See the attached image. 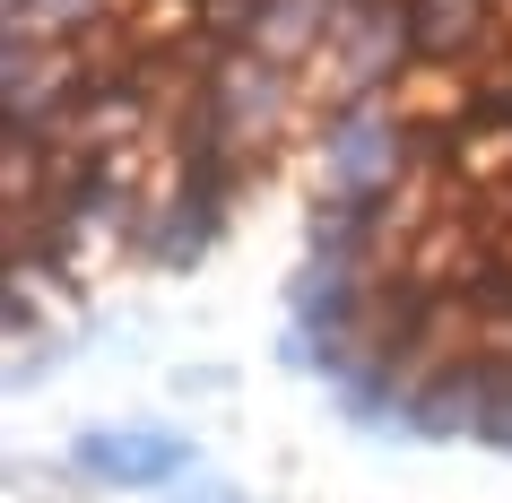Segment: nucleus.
I'll use <instances>...</instances> for the list:
<instances>
[{"label":"nucleus","instance_id":"5","mask_svg":"<svg viewBox=\"0 0 512 503\" xmlns=\"http://www.w3.org/2000/svg\"><path fill=\"white\" fill-rule=\"evenodd\" d=\"M70 469L87 486H183L191 434H174V425H87L70 443Z\"/></svg>","mask_w":512,"mask_h":503},{"label":"nucleus","instance_id":"4","mask_svg":"<svg viewBox=\"0 0 512 503\" xmlns=\"http://www.w3.org/2000/svg\"><path fill=\"white\" fill-rule=\"evenodd\" d=\"M495 399H504V356H486V347H460V356H443V365L417 373L408 434H426V443H486V425H495Z\"/></svg>","mask_w":512,"mask_h":503},{"label":"nucleus","instance_id":"2","mask_svg":"<svg viewBox=\"0 0 512 503\" xmlns=\"http://www.w3.org/2000/svg\"><path fill=\"white\" fill-rule=\"evenodd\" d=\"M322 70L330 105H374V96H400V79L417 70V35H408V0H348V18L330 35Z\"/></svg>","mask_w":512,"mask_h":503},{"label":"nucleus","instance_id":"7","mask_svg":"<svg viewBox=\"0 0 512 503\" xmlns=\"http://www.w3.org/2000/svg\"><path fill=\"white\" fill-rule=\"evenodd\" d=\"M486 443L512 451V356H504V399H495V425H486Z\"/></svg>","mask_w":512,"mask_h":503},{"label":"nucleus","instance_id":"3","mask_svg":"<svg viewBox=\"0 0 512 503\" xmlns=\"http://www.w3.org/2000/svg\"><path fill=\"white\" fill-rule=\"evenodd\" d=\"M209 113H217V139L243 165H270L278 139L296 131V113H304V79L278 70V61H261V53H226L217 79H209Z\"/></svg>","mask_w":512,"mask_h":503},{"label":"nucleus","instance_id":"6","mask_svg":"<svg viewBox=\"0 0 512 503\" xmlns=\"http://www.w3.org/2000/svg\"><path fill=\"white\" fill-rule=\"evenodd\" d=\"M165 503H243L226 477H183V486H165Z\"/></svg>","mask_w":512,"mask_h":503},{"label":"nucleus","instance_id":"1","mask_svg":"<svg viewBox=\"0 0 512 503\" xmlns=\"http://www.w3.org/2000/svg\"><path fill=\"white\" fill-rule=\"evenodd\" d=\"M313 183L322 200H391L417 183V122L400 96L374 105H322L313 122Z\"/></svg>","mask_w":512,"mask_h":503}]
</instances>
